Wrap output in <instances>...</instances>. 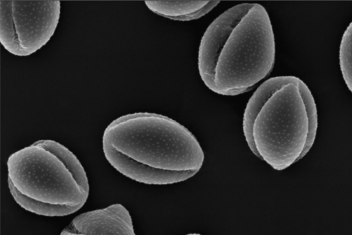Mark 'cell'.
Returning a JSON list of instances; mask_svg holds the SVG:
<instances>
[{
	"label": "cell",
	"instance_id": "obj_1",
	"mask_svg": "<svg viewBox=\"0 0 352 235\" xmlns=\"http://www.w3.org/2000/svg\"><path fill=\"white\" fill-rule=\"evenodd\" d=\"M102 148L116 170L145 184L184 181L199 172L204 160L188 129L168 117L146 112L122 115L110 123Z\"/></svg>",
	"mask_w": 352,
	"mask_h": 235
},
{
	"label": "cell",
	"instance_id": "obj_2",
	"mask_svg": "<svg viewBox=\"0 0 352 235\" xmlns=\"http://www.w3.org/2000/svg\"><path fill=\"white\" fill-rule=\"evenodd\" d=\"M275 61L272 25L258 3H241L217 17L200 42L198 69L213 92L236 96L251 90L272 71Z\"/></svg>",
	"mask_w": 352,
	"mask_h": 235
},
{
	"label": "cell",
	"instance_id": "obj_3",
	"mask_svg": "<svg viewBox=\"0 0 352 235\" xmlns=\"http://www.w3.org/2000/svg\"><path fill=\"white\" fill-rule=\"evenodd\" d=\"M318 126L314 98L307 85L294 76L263 82L249 99L243 118L250 149L278 171L309 151Z\"/></svg>",
	"mask_w": 352,
	"mask_h": 235
},
{
	"label": "cell",
	"instance_id": "obj_4",
	"mask_svg": "<svg viewBox=\"0 0 352 235\" xmlns=\"http://www.w3.org/2000/svg\"><path fill=\"white\" fill-rule=\"evenodd\" d=\"M8 182L23 209L45 216H63L80 210L89 192L86 172L63 144L42 139L12 153L7 161Z\"/></svg>",
	"mask_w": 352,
	"mask_h": 235
},
{
	"label": "cell",
	"instance_id": "obj_5",
	"mask_svg": "<svg viewBox=\"0 0 352 235\" xmlns=\"http://www.w3.org/2000/svg\"><path fill=\"white\" fill-rule=\"evenodd\" d=\"M56 0L0 1V41L10 53L29 56L54 34L60 18Z\"/></svg>",
	"mask_w": 352,
	"mask_h": 235
},
{
	"label": "cell",
	"instance_id": "obj_6",
	"mask_svg": "<svg viewBox=\"0 0 352 235\" xmlns=\"http://www.w3.org/2000/svg\"><path fill=\"white\" fill-rule=\"evenodd\" d=\"M60 235H135L129 211L119 203L80 214Z\"/></svg>",
	"mask_w": 352,
	"mask_h": 235
},
{
	"label": "cell",
	"instance_id": "obj_7",
	"mask_svg": "<svg viewBox=\"0 0 352 235\" xmlns=\"http://www.w3.org/2000/svg\"><path fill=\"white\" fill-rule=\"evenodd\" d=\"M219 1H146V5L155 14L177 21L197 19L212 10Z\"/></svg>",
	"mask_w": 352,
	"mask_h": 235
},
{
	"label": "cell",
	"instance_id": "obj_8",
	"mask_svg": "<svg viewBox=\"0 0 352 235\" xmlns=\"http://www.w3.org/2000/svg\"><path fill=\"white\" fill-rule=\"evenodd\" d=\"M339 64L344 81L352 93V21L345 30L340 41Z\"/></svg>",
	"mask_w": 352,
	"mask_h": 235
},
{
	"label": "cell",
	"instance_id": "obj_9",
	"mask_svg": "<svg viewBox=\"0 0 352 235\" xmlns=\"http://www.w3.org/2000/svg\"><path fill=\"white\" fill-rule=\"evenodd\" d=\"M185 235H203V234H199V233H190V234H185Z\"/></svg>",
	"mask_w": 352,
	"mask_h": 235
}]
</instances>
